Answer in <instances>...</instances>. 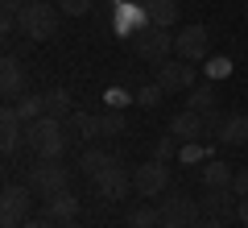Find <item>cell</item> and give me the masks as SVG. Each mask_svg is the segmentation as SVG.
Instances as JSON below:
<instances>
[{
	"label": "cell",
	"instance_id": "6da1fadb",
	"mask_svg": "<svg viewBox=\"0 0 248 228\" xmlns=\"http://www.w3.org/2000/svg\"><path fill=\"white\" fill-rule=\"evenodd\" d=\"M66 141H71V133H66V124L58 116H37V121L25 124V145L33 149L37 158H62Z\"/></svg>",
	"mask_w": 248,
	"mask_h": 228
},
{
	"label": "cell",
	"instance_id": "7a4b0ae2",
	"mask_svg": "<svg viewBox=\"0 0 248 228\" xmlns=\"http://www.w3.org/2000/svg\"><path fill=\"white\" fill-rule=\"evenodd\" d=\"M58 4H50V0H29L25 9L17 13V29L29 37V42H50L54 34H58Z\"/></svg>",
	"mask_w": 248,
	"mask_h": 228
},
{
	"label": "cell",
	"instance_id": "3957f363",
	"mask_svg": "<svg viewBox=\"0 0 248 228\" xmlns=\"http://www.w3.org/2000/svg\"><path fill=\"white\" fill-rule=\"evenodd\" d=\"M66 187H71V170L62 166V158H37V166L29 170V191L42 199L66 191Z\"/></svg>",
	"mask_w": 248,
	"mask_h": 228
},
{
	"label": "cell",
	"instance_id": "277c9868",
	"mask_svg": "<svg viewBox=\"0 0 248 228\" xmlns=\"http://www.w3.org/2000/svg\"><path fill=\"white\" fill-rule=\"evenodd\" d=\"M133 50H137V58H145V62H166L170 54H174V34H166L161 25H149V21H145V25L137 29Z\"/></svg>",
	"mask_w": 248,
	"mask_h": 228
},
{
	"label": "cell",
	"instance_id": "5b68a950",
	"mask_svg": "<svg viewBox=\"0 0 248 228\" xmlns=\"http://www.w3.org/2000/svg\"><path fill=\"white\" fill-rule=\"evenodd\" d=\"M157 88L166 91V96L190 91V88H195V62H186V58H166V62H157Z\"/></svg>",
	"mask_w": 248,
	"mask_h": 228
},
{
	"label": "cell",
	"instance_id": "8992f818",
	"mask_svg": "<svg viewBox=\"0 0 248 228\" xmlns=\"http://www.w3.org/2000/svg\"><path fill=\"white\" fill-rule=\"evenodd\" d=\"M174 54L186 62H203L211 54V29L207 25H186L174 34Z\"/></svg>",
	"mask_w": 248,
	"mask_h": 228
},
{
	"label": "cell",
	"instance_id": "52a82bcc",
	"mask_svg": "<svg viewBox=\"0 0 248 228\" xmlns=\"http://www.w3.org/2000/svg\"><path fill=\"white\" fill-rule=\"evenodd\" d=\"M133 191L137 195H145V199H157V195H166L170 191V166L166 162H145V166H137L133 170Z\"/></svg>",
	"mask_w": 248,
	"mask_h": 228
},
{
	"label": "cell",
	"instance_id": "ba28073f",
	"mask_svg": "<svg viewBox=\"0 0 248 228\" xmlns=\"http://www.w3.org/2000/svg\"><path fill=\"white\" fill-rule=\"evenodd\" d=\"M29 208H33V191L17 183H9L4 191H0V220H9V224H25L29 220Z\"/></svg>",
	"mask_w": 248,
	"mask_h": 228
},
{
	"label": "cell",
	"instance_id": "9c48e42d",
	"mask_svg": "<svg viewBox=\"0 0 248 228\" xmlns=\"http://www.w3.org/2000/svg\"><path fill=\"white\" fill-rule=\"evenodd\" d=\"M203 216H215V220H223V224H228L232 216H236V191H232V187H203Z\"/></svg>",
	"mask_w": 248,
	"mask_h": 228
},
{
	"label": "cell",
	"instance_id": "30bf717a",
	"mask_svg": "<svg viewBox=\"0 0 248 228\" xmlns=\"http://www.w3.org/2000/svg\"><path fill=\"white\" fill-rule=\"evenodd\" d=\"M161 216L182 220V224H199V220H203V203L190 199V195H182V191H170L166 199H161Z\"/></svg>",
	"mask_w": 248,
	"mask_h": 228
},
{
	"label": "cell",
	"instance_id": "8fae6325",
	"mask_svg": "<svg viewBox=\"0 0 248 228\" xmlns=\"http://www.w3.org/2000/svg\"><path fill=\"white\" fill-rule=\"evenodd\" d=\"M128 191H133V175H124V166H112L95 178V195L104 203H120Z\"/></svg>",
	"mask_w": 248,
	"mask_h": 228
},
{
	"label": "cell",
	"instance_id": "7c38bea8",
	"mask_svg": "<svg viewBox=\"0 0 248 228\" xmlns=\"http://www.w3.org/2000/svg\"><path fill=\"white\" fill-rule=\"evenodd\" d=\"M46 216H50L54 224H75V220H79V199H75L71 187L46 199Z\"/></svg>",
	"mask_w": 248,
	"mask_h": 228
},
{
	"label": "cell",
	"instance_id": "4fadbf2b",
	"mask_svg": "<svg viewBox=\"0 0 248 228\" xmlns=\"http://www.w3.org/2000/svg\"><path fill=\"white\" fill-rule=\"evenodd\" d=\"M170 133H174L178 141H199L203 137V112H190V108H182L178 116H170Z\"/></svg>",
	"mask_w": 248,
	"mask_h": 228
},
{
	"label": "cell",
	"instance_id": "5bb4252c",
	"mask_svg": "<svg viewBox=\"0 0 248 228\" xmlns=\"http://www.w3.org/2000/svg\"><path fill=\"white\" fill-rule=\"evenodd\" d=\"M0 91L9 100L25 91V67H21V58H13V54H4V62H0Z\"/></svg>",
	"mask_w": 248,
	"mask_h": 228
},
{
	"label": "cell",
	"instance_id": "9a60e30c",
	"mask_svg": "<svg viewBox=\"0 0 248 228\" xmlns=\"http://www.w3.org/2000/svg\"><path fill=\"white\" fill-rule=\"evenodd\" d=\"M178 13H182L178 0H145V21H149V25L170 29V25H178Z\"/></svg>",
	"mask_w": 248,
	"mask_h": 228
},
{
	"label": "cell",
	"instance_id": "2e32d148",
	"mask_svg": "<svg viewBox=\"0 0 248 228\" xmlns=\"http://www.w3.org/2000/svg\"><path fill=\"white\" fill-rule=\"evenodd\" d=\"M79 166H83V175L91 178V183H95L99 175H104V170H112V166H120V162L112 158V154H108V149H95V145H87L79 154Z\"/></svg>",
	"mask_w": 248,
	"mask_h": 228
},
{
	"label": "cell",
	"instance_id": "e0dca14e",
	"mask_svg": "<svg viewBox=\"0 0 248 228\" xmlns=\"http://www.w3.org/2000/svg\"><path fill=\"white\" fill-rule=\"evenodd\" d=\"M62 124H66V133H71V137H79V141H95V137H104V129H99V116H91V112H71Z\"/></svg>",
	"mask_w": 248,
	"mask_h": 228
},
{
	"label": "cell",
	"instance_id": "ac0fdd59",
	"mask_svg": "<svg viewBox=\"0 0 248 228\" xmlns=\"http://www.w3.org/2000/svg\"><path fill=\"white\" fill-rule=\"evenodd\" d=\"M219 141L223 145H248V116L244 112H232L219 129Z\"/></svg>",
	"mask_w": 248,
	"mask_h": 228
},
{
	"label": "cell",
	"instance_id": "d6986e66",
	"mask_svg": "<svg viewBox=\"0 0 248 228\" xmlns=\"http://www.w3.org/2000/svg\"><path fill=\"white\" fill-rule=\"evenodd\" d=\"M232 178H236V166H228L219 158L203 162V187H232Z\"/></svg>",
	"mask_w": 248,
	"mask_h": 228
},
{
	"label": "cell",
	"instance_id": "ffe728a7",
	"mask_svg": "<svg viewBox=\"0 0 248 228\" xmlns=\"http://www.w3.org/2000/svg\"><path fill=\"white\" fill-rule=\"evenodd\" d=\"M161 224H166L161 208H149V203H141V208L128 211V228H161Z\"/></svg>",
	"mask_w": 248,
	"mask_h": 228
},
{
	"label": "cell",
	"instance_id": "44dd1931",
	"mask_svg": "<svg viewBox=\"0 0 248 228\" xmlns=\"http://www.w3.org/2000/svg\"><path fill=\"white\" fill-rule=\"evenodd\" d=\"M75 108H71V91L66 88H54V91H46V116H58V121H66Z\"/></svg>",
	"mask_w": 248,
	"mask_h": 228
},
{
	"label": "cell",
	"instance_id": "7402d4cb",
	"mask_svg": "<svg viewBox=\"0 0 248 228\" xmlns=\"http://www.w3.org/2000/svg\"><path fill=\"white\" fill-rule=\"evenodd\" d=\"M186 108H190V112H211V108H215V88H211V83H195Z\"/></svg>",
	"mask_w": 248,
	"mask_h": 228
},
{
	"label": "cell",
	"instance_id": "603a6c76",
	"mask_svg": "<svg viewBox=\"0 0 248 228\" xmlns=\"http://www.w3.org/2000/svg\"><path fill=\"white\" fill-rule=\"evenodd\" d=\"M17 112L25 116V124L37 121V116H46V96H25V100H17Z\"/></svg>",
	"mask_w": 248,
	"mask_h": 228
},
{
	"label": "cell",
	"instance_id": "cb8c5ba5",
	"mask_svg": "<svg viewBox=\"0 0 248 228\" xmlns=\"http://www.w3.org/2000/svg\"><path fill=\"white\" fill-rule=\"evenodd\" d=\"M99 129H104V137H124V133H128V121H124L120 112H104L99 116Z\"/></svg>",
	"mask_w": 248,
	"mask_h": 228
},
{
	"label": "cell",
	"instance_id": "d4e9b609",
	"mask_svg": "<svg viewBox=\"0 0 248 228\" xmlns=\"http://www.w3.org/2000/svg\"><path fill=\"white\" fill-rule=\"evenodd\" d=\"M223 121H228V116H223L219 108H211V112H203V137L219 141V129H223Z\"/></svg>",
	"mask_w": 248,
	"mask_h": 228
},
{
	"label": "cell",
	"instance_id": "484cf974",
	"mask_svg": "<svg viewBox=\"0 0 248 228\" xmlns=\"http://www.w3.org/2000/svg\"><path fill=\"white\" fill-rule=\"evenodd\" d=\"M174 154H178V137H174V133H166V137L153 145V158H157V162H170Z\"/></svg>",
	"mask_w": 248,
	"mask_h": 228
},
{
	"label": "cell",
	"instance_id": "4316f807",
	"mask_svg": "<svg viewBox=\"0 0 248 228\" xmlns=\"http://www.w3.org/2000/svg\"><path fill=\"white\" fill-rule=\"evenodd\" d=\"M161 96H166V91H161L157 83H149V88L137 91V104H141V108H157V104H161Z\"/></svg>",
	"mask_w": 248,
	"mask_h": 228
},
{
	"label": "cell",
	"instance_id": "83f0119b",
	"mask_svg": "<svg viewBox=\"0 0 248 228\" xmlns=\"http://www.w3.org/2000/svg\"><path fill=\"white\" fill-rule=\"evenodd\" d=\"M178 158H182V162H207V149L199 145V141H186V145L178 149Z\"/></svg>",
	"mask_w": 248,
	"mask_h": 228
},
{
	"label": "cell",
	"instance_id": "f1b7e54d",
	"mask_svg": "<svg viewBox=\"0 0 248 228\" xmlns=\"http://www.w3.org/2000/svg\"><path fill=\"white\" fill-rule=\"evenodd\" d=\"M58 9L66 13V17H83V13L91 9V0H58Z\"/></svg>",
	"mask_w": 248,
	"mask_h": 228
},
{
	"label": "cell",
	"instance_id": "f546056e",
	"mask_svg": "<svg viewBox=\"0 0 248 228\" xmlns=\"http://www.w3.org/2000/svg\"><path fill=\"white\" fill-rule=\"evenodd\" d=\"M232 191H236V199H244V195H248V166H236V178H232Z\"/></svg>",
	"mask_w": 248,
	"mask_h": 228
},
{
	"label": "cell",
	"instance_id": "4dcf8cb0",
	"mask_svg": "<svg viewBox=\"0 0 248 228\" xmlns=\"http://www.w3.org/2000/svg\"><path fill=\"white\" fill-rule=\"evenodd\" d=\"M21 228H58V224H54L50 216H29L25 224H21Z\"/></svg>",
	"mask_w": 248,
	"mask_h": 228
},
{
	"label": "cell",
	"instance_id": "1f68e13d",
	"mask_svg": "<svg viewBox=\"0 0 248 228\" xmlns=\"http://www.w3.org/2000/svg\"><path fill=\"white\" fill-rule=\"evenodd\" d=\"M207 70L219 79V75H228V70H232V62H228V58H211V67H207Z\"/></svg>",
	"mask_w": 248,
	"mask_h": 228
},
{
	"label": "cell",
	"instance_id": "d6a6232c",
	"mask_svg": "<svg viewBox=\"0 0 248 228\" xmlns=\"http://www.w3.org/2000/svg\"><path fill=\"white\" fill-rule=\"evenodd\" d=\"M25 4H29V0H0V9H4V13H21Z\"/></svg>",
	"mask_w": 248,
	"mask_h": 228
},
{
	"label": "cell",
	"instance_id": "836d02e7",
	"mask_svg": "<svg viewBox=\"0 0 248 228\" xmlns=\"http://www.w3.org/2000/svg\"><path fill=\"white\" fill-rule=\"evenodd\" d=\"M236 220H240V224H244V228H248V195H244V199H240V203H236Z\"/></svg>",
	"mask_w": 248,
	"mask_h": 228
},
{
	"label": "cell",
	"instance_id": "e575fe53",
	"mask_svg": "<svg viewBox=\"0 0 248 228\" xmlns=\"http://www.w3.org/2000/svg\"><path fill=\"white\" fill-rule=\"evenodd\" d=\"M190 228H228V224H223V220H215V216H203L199 224H190Z\"/></svg>",
	"mask_w": 248,
	"mask_h": 228
},
{
	"label": "cell",
	"instance_id": "d590c367",
	"mask_svg": "<svg viewBox=\"0 0 248 228\" xmlns=\"http://www.w3.org/2000/svg\"><path fill=\"white\" fill-rule=\"evenodd\" d=\"M161 228H190V224H182V220H166Z\"/></svg>",
	"mask_w": 248,
	"mask_h": 228
}]
</instances>
